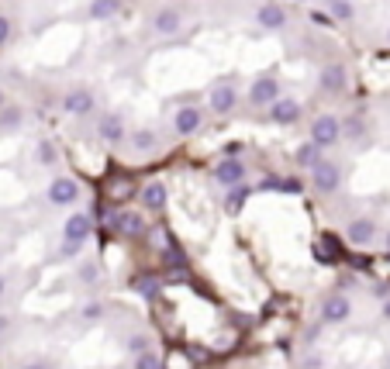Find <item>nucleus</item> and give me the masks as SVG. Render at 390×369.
<instances>
[{"mask_svg": "<svg viewBox=\"0 0 390 369\" xmlns=\"http://www.w3.org/2000/svg\"><path fill=\"white\" fill-rule=\"evenodd\" d=\"M142 204H145L149 211H163V207H166V186L149 183L145 190H142Z\"/></svg>", "mask_w": 390, "mask_h": 369, "instance_id": "6ab92c4d", "label": "nucleus"}, {"mask_svg": "<svg viewBox=\"0 0 390 369\" xmlns=\"http://www.w3.org/2000/svg\"><path fill=\"white\" fill-rule=\"evenodd\" d=\"M7 38H10V21H7V17L0 14V45H3Z\"/></svg>", "mask_w": 390, "mask_h": 369, "instance_id": "2f4dec72", "label": "nucleus"}, {"mask_svg": "<svg viewBox=\"0 0 390 369\" xmlns=\"http://www.w3.org/2000/svg\"><path fill=\"white\" fill-rule=\"evenodd\" d=\"M387 252H390V235H387Z\"/></svg>", "mask_w": 390, "mask_h": 369, "instance_id": "58836bf2", "label": "nucleus"}, {"mask_svg": "<svg viewBox=\"0 0 390 369\" xmlns=\"http://www.w3.org/2000/svg\"><path fill=\"white\" fill-rule=\"evenodd\" d=\"M76 252H80V242H63V256H70V259H73Z\"/></svg>", "mask_w": 390, "mask_h": 369, "instance_id": "473e14b6", "label": "nucleus"}, {"mask_svg": "<svg viewBox=\"0 0 390 369\" xmlns=\"http://www.w3.org/2000/svg\"><path fill=\"white\" fill-rule=\"evenodd\" d=\"M135 369H159V359H156L152 352H142V356L135 359Z\"/></svg>", "mask_w": 390, "mask_h": 369, "instance_id": "c85d7f7f", "label": "nucleus"}, {"mask_svg": "<svg viewBox=\"0 0 390 369\" xmlns=\"http://www.w3.org/2000/svg\"><path fill=\"white\" fill-rule=\"evenodd\" d=\"M100 138L111 142V145L121 142V138H124V117H121V114H104V117H100Z\"/></svg>", "mask_w": 390, "mask_h": 369, "instance_id": "9b49d317", "label": "nucleus"}, {"mask_svg": "<svg viewBox=\"0 0 390 369\" xmlns=\"http://www.w3.org/2000/svg\"><path fill=\"white\" fill-rule=\"evenodd\" d=\"M63 107H66L70 114H90V110H94V93L87 90V87H73V90L66 93Z\"/></svg>", "mask_w": 390, "mask_h": 369, "instance_id": "0eeeda50", "label": "nucleus"}, {"mask_svg": "<svg viewBox=\"0 0 390 369\" xmlns=\"http://www.w3.org/2000/svg\"><path fill=\"white\" fill-rule=\"evenodd\" d=\"M332 14L342 17V21H349V17H352V3H349V0H335V3H332Z\"/></svg>", "mask_w": 390, "mask_h": 369, "instance_id": "bb28decb", "label": "nucleus"}, {"mask_svg": "<svg viewBox=\"0 0 390 369\" xmlns=\"http://www.w3.org/2000/svg\"><path fill=\"white\" fill-rule=\"evenodd\" d=\"M214 180L225 186H242V180H245V166L238 163V159H225L218 170H214Z\"/></svg>", "mask_w": 390, "mask_h": 369, "instance_id": "6e6552de", "label": "nucleus"}, {"mask_svg": "<svg viewBox=\"0 0 390 369\" xmlns=\"http://www.w3.org/2000/svg\"><path fill=\"white\" fill-rule=\"evenodd\" d=\"M211 107H214V114H228L235 107V87L231 83H218L211 90Z\"/></svg>", "mask_w": 390, "mask_h": 369, "instance_id": "ddd939ff", "label": "nucleus"}, {"mask_svg": "<svg viewBox=\"0 0 390 369\" xmlns=\"http://www.w3.org/2000/svg\"><path fill=\"white\" fill-rule=\"evenodd\" d=\"M107 197H111V200H128V197H135V180H131V177H111V180H107Z\"/></svg>", "mask_w": 390, "mask_h": 369, "instance_id": "a211bd4d", "label": "nucleus"}, {"mask_svg": "<svg viewBox=\"0 0 390 369\" xmlns=\"http://www.w3.org/2000/svg\"><path fill=\"white\" fill-rule=\"evenodd\" d=\"M349 311H352V307H349V300H346L342 293H335V297L325 300V321H335V325H339V321L349 318Z\"/></svg>", "mask_w": 390, "mask_h": 369, "instance_id": "f3484780", "label": "nucleus"}, {"mask_svg": "<svg viewBox=\"0 0 390 369\" xmlns=\"http://www.w3.org/2000/svg\"><path fill=\"white\" fill-rule=\"evenodd\" d=\"M131 138H135V149H152V145H156V135H152L149 128H138Z\"/></svg>", "mask_w": 390, "mask_h": 369, "instance_id": "a878e982", "label": "nucleus"}, {"mask_svg": "<svg viewBox=\"0 0 390 369\" xmlns=\"http://www.w3.org/2000/svg\"><path fill=\"white\" fill-rule=\"evenodd\" d=\"M21 121H24V114H21L17 107H0V128H3V131H14Z\"/></svg>", "mask_w": 390, "mask_h": 369, "instance_id": "4be33fe9", "label": "nucleus"}, {"mask_svg": "<svg viewBox=\"0 0 390 369\" xmlns=\"http://www.w3.org/2000/svg\"><path fill=\"white\" fill-rule=\"evenodd\" d=\"M297 163H300V166H307V170H314V166L321 163V149H318L314 142L300 145V149H297Z\"/></svg>", "mask_w": 390, "mask_h": 369, "instance_id": "412c9836", "label": "nucleus"}, {"mask_svg": "<svg viewBox=\"0 0 390 369\" xmlns=\"http://www.w3.org/2000/svg\"><path fill=\"white\" fill-rule=\"evenodd\" d=\"M76 197H80V186H76V180H70V177H56L49 183V200L52 204H73Z\"/></svg>", "mask_w": 390, "mask_h": 369, "instance_id": "39448f33", "label": "nucleus"}, {"mask_svg": "<svg viewBox=\"0 0 390 369\" xmlns=\"http://www.w3.org/2000/svg\"><path fill=\"white\" fill-rule=\"evenodd\" d=\"M318 87L325 93H342L349 87V73H346V66L342 63H328L325 69H321V76H318Z\"/></svg>", "mask_w": 390, "mask_h": 369, "instance_id": "7ed1b4c3", "label": "nucleus"}, {"mask_svg": "<svg viewBox=\"0 0 390 369\" xmlns=\"http://www.w3.org/2000/svg\"><path fill=\"white\" fill-rule=\"evenodd\" d=\"M38 156H42V159L49 163V159H52V145H49V142H42V149H38Z\"/></svg>", "mask_w": 390, "mask_h": 369, "instance_id": "72a5a7b5", "label": "nucleus"}, {"mask_svg": "<svg viewBox=\"0 0 390 369\" xmlns=\"http://www.w3.org/2000/svg\"><path fill=\"white\" fill-rule=\"evenodd\" d=\"M114 224H117V231H121V235H128V238L145 235V221H142V214H135V211L117 214V218H114Z\"/></svg>", "mask_w": 390, "mask_h": 369, "instance_id": "f8f14e48", "label": "nucleus"}, {"mask_svg": "<svg viewBox=\"0 0 390 369\" xmlns=\"http://www.w3.org/2000/svg\"><path fill=\"white\" fill-rule=\"evenodd\" d=\"M311 180H314V186H318L321 193H335L339 183H342V173H339L335 163H325V159H321V163L311 170Z\"/></svg>", "mask_w": 390, "mask_h": 369, "instance_id": "20e7f679", "label": "nucleus"}, {"mask_svg": "<svg viewBox=\"0 0 390 369\" xmlns=\"http://www.w3.org/2000/svg\"><path fill=\"white\" fill-rule=\"evenodd\" d=\"M128 349H131L135 356H142V352H149V338H145V335H135V338L128 342Z\"/></svg>", "mask_w": 390, "mask_h": 369, "instance_id": "c756f323", "label": "nucleus"}, {"mask_svg": "<svg viewBox=\"0 0 390 369\" xmlns=\"http://www.w3.org/2000/svg\"><path fill=\"white\" fill-rule=\"evenodd\" d=\"M3 286H7V279H3V277H0V293H3Z\"/></svg>", "mask_w": 390, "mask_h": 369, "instance_id": "4c0bfd02", "label": "nucleus"}, {"mask_svg": "<svg viewBox=\"0 0 390 369\" xmlns=\"http://www.w3.org/2000/svg\"><path fill=\"white\" fill-rule=\"evenodd\" d=\"M273 100H280V80L259 76V80L249 87V104H252V107H270Z\"/></svg>", "mask_w": 390, "mask_h": 369, "instance_id": "f03ea898", "label": "nucleus"}, {"mask_svg": "<svg viewBox=\"0 0 390 369\" xmlns=\"http://www.w3.org/2000/svg\"><path fill=\"white\" fill-rule=\"evenodd\" d=\"M145 238L156 245V252H166L170 249V231L166 228H152V231H145Z\"/></svg>", "mask_w": 390, "mask_h": 369, "instance_id": "5701e85b", "label": "nucleus"}, {"mask_svg": "<svg viewBox=\"0 0 390 369\" xmlns=\"http://www.w3.org/2000/svg\"><path fill=\"white\" fill-rule=\"evenodd\" d=\"M163 256H166V266H173V270H184V266H187V259H184L177 249H166Z\"/></svg>", "mask_w": 390, "mask_h": 369, "instance_id": "cd10ccee", "label": "nucleus"}, {"mask_svg": "<svg viewBox=\"0 0 390 369\" xmlns=\"http://www.w3.org/2000/svg\"><path fill=\"white\" fill-rule=\"evenodd\" d=\"M117 7H121V0H94V3L87 7V17H90V21H107V17L117 14Z\"/></svg>", "mask_w": 390, "mask_h": 369, "instance_id": "aec40b11", "label": "nucleus"}, {"mask_svg": "<svg viewBox=\"0 0 390 369\" xmlns=\"http://www.w3.org/2000/svg\"><path fill=\"white\" fill-rule=\"evenodd\" d=\"M339 138H342V124H339L335 114L314 117V124H311V142H314L318 149H328V145H335Z\"/></svg>", "mask_w": 390, "mask_h": 369, "instance_id": "f257e3e1", "label": "nucleus"}, {"mask_svg": "<svg viewBox=\"0 0 390 369\" xmlns=\"http://www.w3.org/2000/svg\"><path fill=\"white\" fill-rule=\"evenodd\" d=\"M152 24H156L159 35H177V31H180V10H177V7H163V10L156 14Z\"/></svg>", "mask_w": 390, "mask_h": 369, "instance_id": "2eb2a0df", "label": "nucleus"}, {"mask_svg": "<svg viewBox=\"0 0 390 369\" xmlns=\"http://www.w3.org/2000/svg\"><path fill=\"white\" fill-rule=\"evenodd\" d=\"M90 224H94V221H90L87 214H73V218L66 221V242H80V245H83L87 235H90Z\"/></svg>", "mask_w": 390, "mask_h": 369, "instance_id": "4468645a", "label": "nucleus"}, {"mask_svg": "<svg viewBox=\"0 0 390 369\" xmlns=\"http://www.w3.org/2000/svg\"><path fill=\"white\" fill-rule=\"evenodd\" d=\"M270 117H273L277 124H293V121L300 117V104H297L293 97H280V100L270 104Z\"/></svg>", "mask_w": 390, "mask_h": 369, "instance_id": "423d86ee", "label": "nucleus"}, {"mask_svg": "<svg viewBox=\"0 0 390 369\" xmlns=\"http://www.w3.org/2000/svg\"><path fill=\"white\" fill-rule=\"evenodd\" d=\"M373 235H377V224H373L370 218H356V221H349V242L366 245Z\"/></svg>", "mask_w": 390, "mask_h": 369, "instance_id": "dca6fc26", "label": "nucleus"}, {"mask_svg": "<svg viewBox=\"0 0 390 369\" xmlns=\"http://www.w3.org/2000/svg\"><path fill=\"white\" fill-rule=\"evenodd\" d=\"M3 328H7V318H0V331H3Z\"/></svg>", "mask_w": 390, "mask_h": 369, "instance_id": "e433bc0d", "label": "nucleus"}, {"mask_svg": "<svg viewBox=\"0 0 390 369\" xmlns=\"http://www.w3.org/2000/svg\"><path fill=\"white\" fill-rule=\"evenodd\" d=\"M100 314H104V307H100V304H87V307H83V318H90V321H97Z\"/></svg>", "mask_w": 390, "mask_h": 369, "instance_id": "7c9ffc66", "label": "nucleus"}, {"mask_svg": "<svg viewBox=\"0 0 390 369\" xmlns=\"http://www.w3.org/2000/svg\"><path fill=\"white\" fill-rule=\"evenodd\" d=\"M135 286H138V293H142V297H156V293H159V279L156 277H142Z\"/></svg>", "mask_w": 390, "mask_h": 369, "instance_id": "393cba45", "label": "nucleus"}, {"mask_svg": "<svg viewBox=\"0 0 390 369\" xmlns=\"http://www.w3.org/2000/svg\"><path fill=\"white\" fill-rule=\"evenodd\" d=\"M256 21H259L266 31H277V28H284V24H287V10H284L280 3H263V7H259V14H256Z\"/></svg>", "mask_w": 390, "mask_h": 369, "instance_id": "9d476101", "label": "nucleus"}, {"mask_svg": "<svg viewBox=\"0 0 390 369\" xmlns=\"http://www.w3.org/2000/svg\"><path fill=\"white\" fill-rule=\"evenodd\" d=\"M245 197H249V190H245V186H235V190L228 193V200H225V211H231V214H235V211L245 204Z\"/></svg>", "mask_w": 390, "mask_h": 369, "instance_id": "b1692460", "label": "nucleus"}, {"mask_svg": "<svg viewBox=\"0 0 390 369\" xmlns=\"http://www.w3.org/2000/svg\"><path fill=\"white\" fill-rule=\"evenodd\" d=\"M200 121H204V114H200L197 107H180V110L173 114V128H177V135H194L197 128H200Z\"/></svg>", "mask_w": 390, "mask_h": 369, "instance_id": "1a4fd4ad", "label": "nucleus"}, {"mask_svg": "<svg viewBox=\"0 0 390 369\" xmlns=\"http://www.w3.org/2000/svg\"><path fill=\"white\" fill-rule=\"evenodd\" d=\"M24 369H45V366L42 363H31V366H24Z\"/></svg>", "mask_w": 390, "mask_h": 369, "instance_id": "c9c22d12", "label": "nucleus"}, {"mask_svg": "<svg viewBox=\"0 0 390 369\" xmlns=\"http://www.w3.org/2000/svg\"><path fill=\"white\" fill-rule=\"evenodd\" d=\"M384 318H387V321H390V300H387V304H384Z\"/></svg>", "mask_w": 390, "mask_h": 369, "instance_id": "f704fd0d", "label": "nucleus"}]
</instances>
